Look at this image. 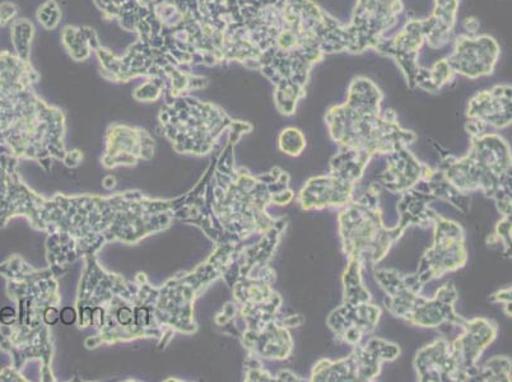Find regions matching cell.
<instances>
[{
    "label": "cell",
    "instance_id": "2e32d148",
    "mask_svg": "<svg viewBox=\"0 0 512 382\" xmlns=\"http://www.w3.org/2000/svg\"><path fill=\"white\" fill-rule=\"evenodd\" d=\"M417 374L422 381H455L456 368L451 346L446 340H436L417 354Z\"/></svg>",
    "mask_w": 512,
    "mask_h": 382
},
{
    "label": "cell",
    "instance_id": "3957f363",
    "mask_svg": "<svg viewBox=\"0 0 512 382\" xmlns=\"http://www.w3.org/2000/svg\"><path fill=\"white\" fill-rule=\"evenodd\" d=\"M444 163L442 175L456 189L462 193L483 190L496 199L502 214L511 212V151L500 135L484 133L472 137L468 156Z\"/></svg>",
    "mask_w": 512,
    "mask_h": 382
},
{
    "label": "cell",
    "instance_id": "52a82bcc",
    "mask_svg": "<svg viewBox=\"0 0 512 382\" xmlns=\"http://www.w3.org/2000/svg\"><path fill=\"white\" fill-rule=\"evenodd\" d=\"M455 301L456 291L453 284H445L437 292L434 300L418 297L417 293L411 291H402L397 295L389 296L385 302L390 312L399 318L423 328H436L445 321L459 326L463 324L464 320L454 312Z\"/></svg>",
    "mask_w": 512,
    "mask_h": 382
},
{
    "label": "cell",
    "instance_id": "ac0fdd59",
    "mask_svg": "<svg viewBox=\"0 0 512 382\" xmlns=\"http://www.w3.org/2000/svg\"><path fill=\"white\" fill-rule=\"evenodd\" d=\"M371 155L357 149L341 147L337 155L330 161L332 175L347 183L356 184L371 160Z\"/></svg>",
    "mask_w": 512,
    "mask_h": 382
},
{
    "label": "cell",
    "instance_id": "83f0119b",
    "mask_svg": "<svg viewBox=\"0 0 512 382\" xmlns=\"http://www.w3.org/2000/svg\"><path fill=\"white\" fill-rule=\"evenodd\" d=\"M464 27L469 35H476L479 30V21L474 17L465 18Z\"/></svg>",
    "mask_w": 512,
    "mask_h": 382
},
{
    "label": "cell",
    "instance_id": "603a6c76",
    "mask_svg": "<svg viewBox=\"0 0 512 382\" xmlns=\"http://www.w3.org/2000/svg\"><path fill=\"white\" fill-rule=\"evenodd\" d=\"M510 381L511 361L507 358H493L488 361L481 371H478L477 381Z\"/></svg>",
    "mask_w": 512,
    "mask_h": 382
},
{
    "label": "cell",
    "instance_id": "9c48e42d",
    "mask_svg": "<svg viewBox=\"0 0 512 382\" xmlns=\"http://www.w3.org/2000/svg\"><path fill=\"white\" fill-rule=\"evenodd\" d=\"M500 58V46L490 35H460L453 53L446 58L451 71L459 76L477 79L491 76Z\"/></svg>",
    "mask_w": 512,
    "mask_h": 382
},
{
    "label": "cell",
    "instance_id": "cb8c5ba5",
    "mask_svg": "<svg viewBox=\"0 0 512 382\" xmlns=\"http://www.w3.org/2000/svg\"><path fill=\"white\" fill-rule=\"evenodd\" d=\"M279 147L287 155L296 157L300 156L306 147V139L304 134L296 128H287L281 133L279 137Z\"/></svg>",
    "mask_w": 512,
    "mask_h": 382
},
{
    "label": "cell",
    "instance_id": "8992f818",
    "mask_svg": "<svg viewBox=\"0 0 512 382\" xmlns=\"http://www.w3.org/2000/svg\"><path fill=\"white\" fill-rule=\"evenodd\" d=\"M399 348L383 339H371L346 360L321 361L313 371V381H371L380 374L381 362L393 361Z\"/></svg>",
    "mask_w": 512,
    "mask_h": 382
},
{
    "label": "cell",
    "instance_id": "f546056e",
    "mask_svg": "<svg viewBox=\"0 0 512 382\" xmlns=\"http://www.w3.org/2000/svg\"><path fill=\"white\" fill-rule=\"evenodd\" d=\"M45 319H46V323H48V324L57 323V321L59 319L58 312L55 311L54 309H50V310L46 311Z\"/></svg>",
    "mask_w": 512,
    "mask_h": 382
},
{
    "label": "cell",
    "instance_id": "f1b7e54d",
    "mask_svg": "<svg viewBox=\"0 0 512 382\" xmlns=\"http://www.w3.org/2000/svg\"><path fill=\"white\" fill-rule=\"evenodd\" d=\"M62 320L64 324L71 325L76 321V312L71 307H67L62 312Z\"/></svg>",
    "mask_w": 512,
    "mask_h": 382
},
{
    "label": "cell",
    "instance_id": "d6986e66",
    "mask_svg": "<svg viewBox=\"0 0 512 382\" xmlns=\"http://www.w3.org/2000/svg\"><path fill=\"white\" fill-rule=\"evenodd\" d=\"M362 263L356 258H349L348 267L343 276L344 304L361 305L371 300L369 291L363 287L361 269Z\"/></svg>",
    "mask_w": 512,
    "mask_h": 382
},
{
    "label": "cell",
    "instance_id": "6da1fadb",
    "mask_svg": "<svg viewBox=\"0 0 512 382\" xmlns=\"http://www.w3.org/2000/svg\"><path fill=\"white\" fill-rule=\"evenodd\" d=\"M208 18L221 37L223 63L262 73L286 116L306 96L315 65L351 46L346 23L314 0H213Z\"/></svg>",
    "mask_w": 512,
    "mask_h": 382
},
{
    "label": "cell",
    "instance_id": "7c38bea8",
    "mask_svg": "<svg viewBox=\"0 0 512 382\" xmlns=\"http://www.w3.org/2000/svg\"><path fill=\"white\" fill-rule=\"evenodd\" d=\"M467 116V130L472 137L487 133L488 127H510L511 86L498 85L477 93L469 102Z\"/></svg>",
    "mask_w": 512,
    "mask_h": 382
},
{
    "label": "cell",
    "instance_id": "9a60e30c",
    "mask_svg": "<svg viewBox=\"0 0 512 382\" xmlns=\"http://www.w3.org/2000/svg\"><path fill=\"white\" fill-rule=\"evenodd\" d=\"M431 175L432 171L418 162L407 147H403L389 153V166L381 176V185L393 193H403L418 181H427Z\"/></svg>",
    "mask_w": 512,
    "mask_h": 382
},
{
    "label": "cell",
    "instance_id": "277c9868",
    "mask_svg": "<svg viewBox=\"0 0 512 382\" xmlns=\"http://www.w3.org/2000/svg\"><path fill=\"white\" fill-rule=\"evenodd\" d=\"M372 204H375V199L367 197L351 204L339 216V223L344 253L362 264L374 265L384 259L406 227L385 228L379 209Z\"/></svg>",
    "mask_w": 512,
    "mask_h": 382
},
{
    "label": "cell",
    "instance_id": "7402d4cb",
    "mask_svg": "<svg viewBox=\"0 0 512 382\" xmlns=\"http://www.w3.org/2000/svg\"><path fill=\"white\" fill-rule=\"evenodd\" d=\"M64 45L67 46L69 53L76 60H83L90 55V41H88L83 30L74 29V27H65L63 32Z\"/></svg>",
    "mask_w": 512,
    "mask_h": 382
},
{
    "label": "cell",
    "instance_id": "7a4b0ae2",
    "mask_svg": "<svg viewBox=\"0 0 512 382\" xmlns=\"http://www.w3.org/2000/svg\"><path fill=\"white\" fill-rule=\"evenodd\" d=\"M383 99V92L371 79H353L347 101L333 106L325 116L333 141L371 156L389 155L416 141V134L400 128L393 110L381 111Z\"/></svg>",
    "mask_w": 512,
    "mask_h": 382
},
{
    "label": "cell",
    "instance_id": "4fadbf2b",
    "mask_svg": "<svg viewBox=\"0 0 512 382\" xmlns=\"http://www.w3.org/2000/svg\"><path fill=\"white\" fill-rule=\"evenodd\" d=\"M381 310L374 305H346L335 310L328 320L330 329L344 342L357 346L363 335L369 334L379 323Z\"/></svg>",
    "mask_w": 512,
    "mask_h": 382
},
{
    "label": "cell",
    "instance_id": "d4e9b609",
    "mask_svg": "<svg viewBox=\"0 0 512 382\" xmlns=\"http://www.w3.org/2000/svg\"><path fill=\"white\" fill-rule=\"evenodd\" d=\"M60 17H62V12H60L58 4L54 0H48L37 12V18H39L41 25L48 30H53L58 26Z\"/></svg>",
    "mask_w": 512,
    "mask_h": 382
},
{
    "label": "cell",
    "instance_id": "5bb4252c",
    "mask_svg": "<svg viewBox=\"0 0 512 382\" xmlns=\"http://www.w3.org/2000/svg\"><path fill=\"white\" fill-rule=\"evenodd\" d=\"M355 184L333 175L318 176L307 181L300 193V204L305 211L347 206L351 202Z\"/></svg>",
    "mask_w": 512,
    "mask_h": 382
},
{
    "label": "cell",
    "instance_id": "44dd1931",
    "mask_svg": "<svg viewBox=\"0 0 512 382\" xmlns=\"http://www.w3.org/2000/svg\"><path fill=\"white\" fill-rule=\"evenodd\" d=\"M34 25L27 20H18L12 23V41L18 57L29 62V54L34 37Z\"/></svg>",
    "mask_w": 512,
    "mask_h": 382
},
{
    "label": "cell",
    "instance_id": "30bf717a",
    "mask_svg": "<svg viewBox=\"0 0 512 382\" xmlns=\"http://www.w3.org/2000/svg\"><path fill=\"white\" fill-rule=\"evenodd\" d=\"M426 35V20H411L397 35L381 41L375 50L395 60L406 77L408 87L412 90H416V79L422 69L418 64V55L422 46L426 44Z\"/></svg>",
    "mask_w": 512,
    "mask_h": 382
},
{
    "label": "cell",
    "instance_id": "5b68a950",
    "mask_svg": "<svg viewBox=\"0 0 512 382\" xmlns=\"http://www.w3.org/2000/svg\"><path fill=\"white\" fill-rule=\"evenodd\" d=\"M403 12L402 0H357L351 21L346 23L351 41L349 53L376 50L388 32L398 25Z\"/></svg>",
    "mask_w": 512,
    "mask_h": 382
},
{
    "label": "cell",
    "instance_id": "484cf974",
    "mask_svg": "<svg viewBox=\"0 0 512 382\" xmlns=\"http://www.w3.org/2000/svg\"><path fill=\"white\" fill-rule=\"evenodd\" d=\"M18 8L15 3L4 2L0 4V27H6L15 22Z\"/></svg>",
    "mask_w": 512,
    "mask_h": 382
},
{
    "label": "cell",
    "instance_id": "4316f807",
    "mask_svg": "<svg viewBox=\"0 0 512 382\" xmlns=\"http://www.w3.org/2000/svg\"><path fill=\"white\" fill-rule=\"evenodd\" d=\"M497 234L504 241L506 249L509 250L511 244V217H505L501 223H498Z\"/></svg>",
    "mask_w": 512,
    "mask_h": 382
},
{
    "label": "cell",
    "instance_id": "4dcf8cb0",
    "mask_svg": "<svg viewBox=\"0 0 512 382\" xmlns=\"http://www.w3.org/2000/svg\"><path fill=\"white\" fill-rule=\"evenodd\" d=\"M281 375L285 376L281 380H286V381H299L300 380V379H297V376L293 375L292 372H290V371H283V372H281Z\"/></svg>",
    "mask_w": 512,
    "mask_h": 382
},
{
    "label": "cell",
    "instance_id": "ffe728a7",
    "mask_svg": "<svg viewBox=\"0 0 512 382\" xmlns=\"http://www.w3.org/2000/svg\"><path fill=\"white\" fill-rule=\"evenodd\" d=\"M455 74L451 71L446 59L439 60L432 68H422L416 79V88L426 92H437L453 81Z\"/></svg>",
    "mask_w": 512,
    "mask_h": 382
},
{
    "label": "cell",
    "instance_id": "8fae6325",
    "mask_svg": "<svg viewBox=\"0 0 512 382\" xmlns=\"http://www.w3.org/2000/svg\"><path fill=\"white\" fill-rule=\"evenodd\" d=\"M460 326L464 333L451 346L456 368L455 381L477 380L476 362L496 338L497 328L492 321L486 319L464 320Z\"/></svg>",
    "mask_w": 512,
    "mask_h": 382
},
{
    "label": "cell",
    "instance_id": "e0dca14e",
    "mask_svg": "<svg viewBox=\"0 0 512 382\" xmlns=\"http://www.w3.org/2000/svg\"><path fill=\"white\" fill-rule=\"evenodd\" d=\"M460 0H435L434 12L426 18V44L440 50L450 43L455 30Z\"/></svg>",
    "mask_w": 512,
    "mask_h": 382
},
{
    "label": "cell",
    "instance_id": "ba28073f",
    "mask_svg": "<svg viewBox=\"0 0 512 382\" xmlns=\"http://www.w3.org/2000/svg\"><path fill=\"white\" fill-rule=\"evenodd\" d=\"M435 245L426 251L421 268L414 278L421 287L432 278L455 272L467 263L463 228L455 222L436 217Z\"/></svg>",
    "mask_w": 512,
    "mask_h": 382
}]
</instances>
